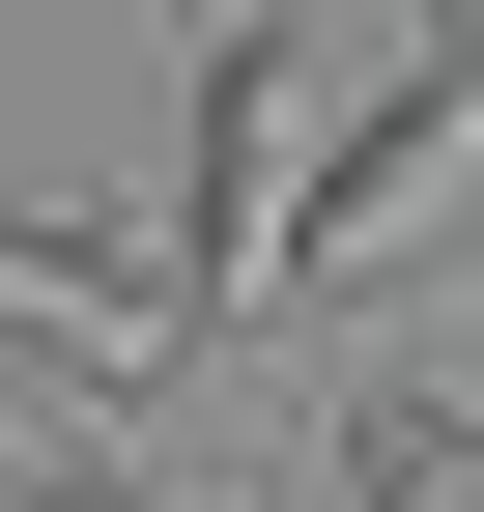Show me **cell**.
<instances>
[{
    "mask_svg": "<svg viewBox=\"0 0 484 512\" xmlns=\"http://www.w3.org/2000/svg\"><path fill=\"white\" fill-rule=\"evenodd\" d=\"M171 342H200V285H171V256L0 200V370H57V399H171Z\"/></svg>",
    "mask_w": 484,
    "mask_h": 512,
    "instance_id": "cell-2",
    "label": "cell"
},
{
    "mask_svg": "<svg viewBox=\"0 0 484 512\" xmlns=\"http://www.w3.org/2000/svg\"><path fill=\"white\" fill-rule=\"evenodd\" d=\"M456 171H484V86H371L314 143V200H285V285H371V256H428L456 228Z\"/></svg>",
    "mask_w": 484,
    "mask_h": 512,
    "instance_id": "cell-3",
    "label": "cell"
},
{
    "mask_svg": "<svg viewBox=\"0 0 484 512\" xmlns=\"http://www.w3.org/2000/svg\"><path fill=\"white\" fill-rule=\"evenodd\" d=\"M314 484H342V512H484V427H456V399H399V370H371V399L314 427Z\"/></svg>",
    "mask_w": 484,
    "mask_h": 512,
    "instance_id": "cell-4",
    "label": "cell"
},
{
    "mask_svg": "<svg viewBox=\"0 0 484 512\" xmlns=\"http://www.w3.org/2000/svg\"><path fill=\"white\" fill-rule=\"evenodd\" d=\"M399 29H428V86H484V0H399Z\"/></svg>",
    "mask_w": 484,
    "mask_h": 512,
    "instance_id": "cell-5",
    "label": "cell"
},
{
    "mask_svg": "<svg viewBox=\"0 0 484 512\" xmlns=\"http://www.w3.org/2000/svg\"><path fill=\"white\" fill-rule=\"evenodd\" d=\"M314 143H342V114H314V57L228 0V29H200V171H171V285H200V313H257V285H285V200H314Z\"/></svg>",
    "mask_w": 484,
    "mask_h": 512,
    "instance_id": "cell-1",
    "label": "cell"
},
{
    "mask_svg": "<svg viewBox=\"0 0 484 512\" xmlns=\"http://www.w3.org/2000/svg\"><path fill=\"white\" fill-rule=\"evenodd\" d=\"M0 512H86V484H0Z\"/></svg>",
    "mask_w": 484,
    "mask_h": 512,
    "instance_id": "cell-6",
    "label": "cell"
}]
</instances>
